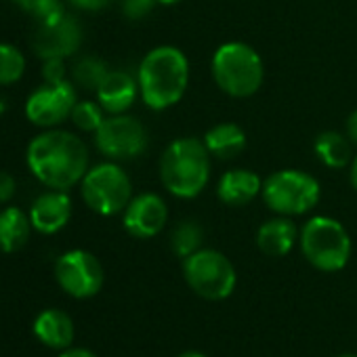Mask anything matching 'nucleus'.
I'll return each instance as SVG.
<instances>
[{
  "mask_svg": "<svg viewBox=\"0 0 357 357\" xmlns=\"http://www.w3.org/2000/svg\"><path fill=\"white\" fill-rule=\"evenodd\" d=\"M139 93V82L124 70H109L101 86L95 91L99 105L105 114H126Z\"/></svg>",
  "mask_w": 357,
  "mask_h": 357,
  "instance_id": "15",
  "label": "nucleus"
},
{
  "mask_svg": "<svg viewBox=\"0 0 357 357\" xmlns=\"http://www.w3.org/2000/svg\"><path fill=\"white\" fill-rule=\"evenodd\" d=\"M55 280L74 298H91L103 288V267L89 250H68L55 263Z\"/></svg>",
  "mask_w": 357,
  "mask_h": 357,
  "instance_id": "11",
  "label": "nucleus"
},
{
  "mask_svg": "<svg viewBox=\"0 0 357 357\" xmlns=\"http://www.w3.org/2000/svg\"><path fill=\"white\" fill-rule=\"evenodd\" d=\"M183 278L188 286L206 301H225L238 284L234 263L213 248H200L183 259Z\"/></svg>",
  "mask_w": 357,
  "mask_h": 357,
  "instance_id": "8",
  "label": "nucleus"
},
{
  "mask_svg": "<svg viewBox=\"0 0 357 357\" xmlns=\"http://www.w3.org/2000/svg\"><path fill=\"white\" fill-rule=\"evenodd\" d=\"M107 66L103 59L93 57V55H84L80 57L74 66H72V82L84 91H97L101 86V82L107 76Z\"/></svg>",
  "mask_w": 357,
  "mask_h": 357,
  "instance_id": "22",
  "label": "nucleus"
},
{
  "mask_svg": "<svg viewBox=\"0 0 357 357\" xmlns=\"http://www.w3.org/2000/svg\"><path fill=\"white\" fill-rule=\"evenodd\" d=\"M13 3L24 13L34 17L38 26L53 24V22H57L59 17L66 15V9H63L61 0H13Z\"/></svg>",
  "mask_w": 357,
  "mask_h": 357,
  "instance_id": "26",
  "label": "nucleus"
},
{
  "mask_svg": "<svg viewBox=\"0 0 357 357\" xmlns=\"http://www.w3.org/2000/svg\"><path fill=\"white\" fill-rule=\"evenodd\" d=\"M204 145L211 151V155L219 160H231L244 151L246 132L234 122H221V124H215L204 135Z\"/></svg>",
  "mask_w": 357,
  "mask_h": 357,
  "instance_id": "20",
  "label": "nucleus"
},
{
  "mask_svg": "<svg viewBox=\"0 0 357 357\" xmlns=\"http://www.w3.org/2000/svg\"><path fill=\"white\" fill-rule=\"evenodd\" d=\"M162 185L176 198H196L204 192L211 178V151L202 139H174L160 158Z\"/></svg>",
  "mask_w": 357,
  "mask_h": 357,
  "instance_id": "3",
  "label": "nucleus"
},
{
  "mask_svg": "<svg viewBox=\"0 0 357 357\" xmlns=\"http://www.w3.org/2000/svg\"><path fill=\"white\" fill-rule=\"evenodd\" d=\"M213 78L229 97H252L265 78L261 55L246 43H225L213 55Z\"/></svg>",
  "mask_w": 357,
  "mask_h": 357,
  "instance_id": "4",
  "label": "nucleus"
},
{
  "mask_svg": "<svg viewBox=\"0 0 357 357\" xmlns=\"http://www.w3.org/2000/svg\"><path fill=\"white\" fill-rule=\"evenodd\" d=\"M338 357H357L355 353H342V355H338Z\"/></svg>",
  "mask_w": 357,
  "mask_h": 357,
  "instance_id": "37",
  "label": "nucleus"
},
{
  "mask_svg": "<svg viewBox=\"0 0 357 357\" xmlns=\"http://www.w3.org/2000/svg\"><path fill=\"white\" fill-rule=\"evenodd\" d=\"M298 244L305 259L326 273L344 269L351 259V238L332 217L309 219L298 234Z\"/></svg>",
  "mask_w": 357,
  "mask_h": 357,
  "instance_id": "5",
  "label": "nucleus"
},
{
  "mask_svg": "<svg viewBox=\"0 0 357 357\" xmlns=\"http://www.w3.org/2000/svg\"><path fill=\"white\" fill-rule=\"evenodd\" d=\"M82 45V26L74 15H63L53 24L36 28L32 47L40 59L49 57H72Z\"/></svg>",
  "mask_w": 357,
  "mask_h": 357,
  "instance_id": "12",
  "label": "nucleus"
},
{
  "mask_svg": "<svg viewBox=\"0 0 357 357\" xmlns=\"http://www.w3.org/2000/svg\"><path fill=\"white\" fill-rule=\"evenodd\" d=\"M76 89L70 78L63 82H43L26 99L28 120L40 128H57L70 118L78 101Z\"/></svg>",
  "mask_w": 357,
  "mask_h": 357,
  "instance_id": "9",
  "label": "nucleus"
},
{
  "mask_svg": "<svg viewBox=\"0 0 357 357\" xmlns=\"http://www.w3.org/2000/svg\"><path fill=\"white\" fill-rule=\"evenodd\" d=\"M315 153L328 168H344L353 160V143L347 135L324 130L315 139Z\"/></svg>",
  "mask_w": 357,
  "mask_h": 357,
  "instance_id": "21",
  "label": "nucleus"
},
{
  "mask_svg": "<svg viewBox=\"0 0 357 357\" xmlns=\"http://www.w3.org/2000/svg\"><path fill=\"white\" fill-rule=\"evenodd\" d=\"M43 80L45 82H63L68 80V68L63 57H49L43 59Z\"/></svg>",
  "mask_w": 357,
  "mask_h": 357,
  "instance_id": "28",
  "label": "nucleus"
},
{
  "mask_svg": "<svg viewBox=\"0 0 357 357\" xmlns=\"http://www.w3.org/2000/svg\"><path fill=\"white\" fill-rule=\"evenodd\" d=\"M30 172L49 190L70 192L82 181L89 166L86 143L61 128H45L36 135L26 149Z\"/></svg>",
  "mask_w": 357,
  "mask_h": 357,
  "instance_id": "1",
  "label": "nucleus"
},
{
  "mask_svg": "<svg viewBox=\"0 0 357 357\" xmlns=\"http://www.w3.org/2000/svg\"><path fill=\"white\" fill-rule=\"evenodd\" d=\"M178 357H206V355L200 353V351H185V353H181Z\"/></svg>",
  "mask_w": 357,
  "mask_h": 357,
  "instance_id": "34",
  "label": "nucleus"
},
{
  "mask_svg": "<svg viewBox=\"0 0 357 357\" xmlns=\"http://www.w3.org/2000/svg\"><path fill=\"white\" fill-rule=\"evenodd\" d=\"M261 194L273 213L284 217H298L317 206L321 188L317 178L309 172L286 168L265 178Z\"/></svg>",
  "mask_w": 357,
  "mask_h": 357,
  "instance_id": "6",
  "label": "nucleus"
},
{
  "mask_svg": "<svg viewBox=\"0 0 357 357\" xmlns=\"http://www.w3.org/2000/svg\"><path fill=\"white\" fill-rule=\"evenodd\" d=\"M80 196L93 213L101 217H114L124 213L132 200V183L128 174L114 160L101 162L91 166L82 176Z\"/></svg>",
  "mask_w": 357,
  "mask_h": 357,
  "instance_id": "7",
  "label": "nucleus"
},
{
  "mask_svg": "<svg viewBox=\"0 0 357 357\" xmlns=\"http://www.w3.org/2000/svg\"><path fill=\"white\" fill-rule=\"evenodd\" d=\"M155 5H158V0H122V13L124 17L139 22V20H145L153 11Z\"/></svg>",
  "mask_w": 357,
  "mask_h": 357,
  "instance_id": "27",
  "label": "nucleus"
},
{
  "mask_svg": "<svg viewBox=\"0 0 357 357\" xmlns=\"http://www.w3.org/2000/svg\"><path fill=\"white\" fill-rule=\"evenodd\" d=\"M70 120L78 130L95 135L105 120V109L99 105V101H89V99L76 101V105L70 114Z\"/></svg>",
  "mask_w": 357,
  "mask_h": 357,
  "instance_id": "25",
  "label": "nucleus"
},
{
  "mask_svg": "<svg viewBox=\"0 0 357 357\" xmlns=\"http://www.w3.org/2000/svg\"><path fill=\"white\" fill-rule=\"evenodd\" d=\"M13 196H15V178L9 172L0 170V204L11 202Z\"/></svg>",
  "mask_w": 357,
  "mask_h": 357,
  "instance_id": "29",
  "label": "nucleus"
},
{
  "mask_svg": "<svg viewBox=\"0 0 357 357\" xmlns=\"http://www.w3.org/2000/svg\"><path fill=\"white\" fill-rule=\"evenodd\" d=\"M168 221V206L158 194H139L124 208V229L139 240L158 236Z\"/></svg>",
  "mask_w": 357,
  "mask_h": 357,
  "instance_id": "13",
  "label": "nucleus"
},
{
  "mask_svg": "<svg viewBox=\"0 0 357 357\" xmlns=\"http://www.w3.org/2000/svg\"><path fill=\"white\" fill-rule=\"evenodd\" d=\"M139 95L151 109H168L183 99L190 84V61L176 47L164 45L151 49L137 74Z\"/></svg>",
  "mask_w": 357,
  "mask_h": 357,
  "instance_id": "2",
  "label": "nucleus"
},
{
  "mask_svg": "<svg viewBox=\"0 0 357 357\" xmlns=\"http://www.w3.org/2000/svg\"><path fill=\"white\" fill-rule=\"evenodd\" d=\"M34 334L45 347L66 351L74 342V321L61 309H45L34 319Z\"/></svg>",
  "mask_w": 357,
  "mask_h": 357,
  "instance_id": "17",
  "label": "nucleus"
},
{
  "mask_svg": "<svg viewBox=\"0 0 357 357\" xmlns=\"http://www.w3.org/2000/svg\"><path fill=\"white\" fill-rule=\"evenodd\" d=\"M68 3L82 11H101L107 9L112 3H116V0H68Z\"/></svg>",
  "mask_w": 357,
  "mask_h": 357,
  "instance_id": "30",
  "label": "nucleus"
},
{
  "mask_svg": "<svg viewBox=\"0 0 357 357\" xmlns=\"http://www.w3.org/2000/svg\"><path fill=\"white\" fill-rule=\"evenodd\" d=\"M145 126L126 114H114L103 120L95 132L97 149L109 160H132L147 149Z\"/></svg>",
  "mask_w": 357,
  "mask_h": 357,
  "instance_id": "10",
  "label": "nucleus"
},
{
  "mask_svg": "<svg viewBox=\"0 0 357 357\" xmlns=\"http://www.w3.org/2000/svg\"><path fill=\"white\" fill-rule=\"evenodd\" d=\"M28 215H30L34 231L43 236H53L70 223L72 198L68 196V192L49 190L32 202Z\"/></svg>",
  "mask_w": 357,
  "mask_h": 357,
  "instance_id": "14",
  "label": "nucleus"
},
{
  "mask_svg": "<svg viewBox=\"0 0 357 357\" xmlns=\"http://www.w3.org/2000/svg\"><path fill=\"white\" fill-rule=\"evenodd\" d=\"M176 3H181V0H158V5H176Z\"/></svg>",
  "mask_w": 357,
  "mask_h": 357,
  "instance_id": "35",
  "label": "nucleus"
},
{
  "mask_svg": "<svg viewBox=\"0 0 357 357\" xmlns=\"http://www.w3.org/2000/svg\"><path fill=\"white\" fill-rule=\"evenodd\" d=\"M30 215L20 206H7L0 211V250L11 255L22 250L32 236Z\"/></svg>",
  "mask_w": 357,
  "mask_h": 357,
  "instance_id": "19",
  "label": "nucleus"
},
{
  "mask_svg": "<svg viewBox=\"0 0 357 357\" xmlns=\"http://www.w3.org/2000/svg\"><path fill=\"white\" fill-rule=\"evenodd\" d=\"M263 192L261 176L248 168L227 170L217 185V196L227 206H246Z\"/></svg>",
  "mask_w": 357,
  "mask_h": 357,
  "instance_id": "16",
  "label": "nucleus"
},
{
  "mask_svg": "<svg viewBox=\"0 0 357 357\" xmlns=\"http://www.w3.org/2000/svg\"><path fill=\"white\" fill-rule=\"evenodd\" d=\"M5 109H7V103H5V99H0V116L5 114Z\"/></svg>",
  "mask_w": 357,
  "mask_h": 357,
  "instance_id": "36",
  "label": "nucleus"
},
{
  "mask_svg": "<svg viewBox=\"0 0 357 357\" xmlns=\"http://www.w3.org/2000/svg\"><path fill=\"white\" fill-rule=\"evenodd\" d=\"M26 74V55L9 43H0V86H11Z\"/></svg>",
  "mask_w": 357,
  "mask_h": 357,
  "instance_id": "24",
  "label": "nucleus"
},
{
  "mask_svg": "<svg viewBox=\"0 0 357 357\" xmlns=\"http://www.w3.org/2000/svg\"><path fill=\"white\" fill-rule=\"evenodd\" d=\"M59 357H97V355L89 349H82V347H70V349L61 351Z\"/></svg>",
  "mask_w": 357,
  "mask_h": 357,
  "instance_id": "32",
  "label": "nucleus"
},
{
  "mask_svg": "<svg viewBox=\"0 0 357 357\" xmlns=\"http://www.w3.org/2000/svg\"><path fill=\"white\" fill-rule=\"evenodd\" d=\"M298 229L290 217H275L265 221L257 231V246L267 257H286L298 242Z\"/></svg>",
  "mask_w": 357,
  "mask_h": 357,
  "instance_id": "18",
  "label": "nucleus"
},
{
  "mask_svg": "<svg viewBox=\"0 0 357 357\" xmlns=\"http://www.w3.org/2000/svg\"><path fill=\"white\" fill-rule=\"evenodd\" d=\"M202 227L194 221H183L178 223L174 229H172V236H170V246L174 250L176 257L181 259H188L192 257L194 252H198L202 248Z\"/></svg>",
  "mask_w": 357,
  "mask_h": 357,
  "instance_id": "23",
  "label": "nucleus"
},
{
  "mask_svg": "<svg viewBox=\"0 0 357 357\" xmlns=\"http://www.w3.org/2000/svg\"><path fill=\"white\" fill-rule=\"evenodd\" d=\"M347 137H349V141L357 147V109L351 112L349 118H347Z\"/></svg>",
  "mask_w": 357,
  "mask_h": 357,
  "instance_id": "31",
  "label": "nucleus"
},
{
  "mask_svg": "<svg viewBox=\"0 0 357 357\" xmlns=\"http://www.w3.org/2000/svg\"><path fill=\"white\" fill-rule=\"evenodd\" d=\"M349 178H351V185L355 188L357 192V155L351 160V170H349Z\"/></svg>",
  "mask_w": 357,
  "mask_h": 357,
  "instance_id": "33",
  "label": "nucleus"
}]
</instances>
